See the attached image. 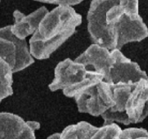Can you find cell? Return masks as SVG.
I'll use <instances>...</instances> for the list:
<instances>
[{"label": "cell", "instance_id": "1", "mask_svg": "<svg viewBox=\"0 0 148 139\" xmlns=\"http://www.w3.org/2000/svg\"><path fill=\"white\" fill-rule=\"evenodd\" d=\"M82 23V16L72 7L54 8L42 20L38 29L29 39V51L38 60L50 58Z\"/></svg>", "mask_w": 148, "mask_h": 139}, {"label": "cell", "instance_id": "2", "mask_svg": "<svg viewBox=\"0 0 148 139\" xmlns=\"http://www.w3.org/2000/svg\"><path fill=\"white\" fill-rule=\"evenodd\" d=\"M103 79L101 75L88 71L84 65L66 58L57 65L54 79L48 87L52 92L62 90L66 97L75 98L81 92Z\"/></svg>", "mask_w": 148, "mask_h": 139}, {"label": "cell", "instance_id": "3", "mask_svg": "<svg viewBox=\"0 0 148 139\" xmlns=\"http://www.w3.org/2000/svg\"><path fill=\"white\" fill-rule=\"evenodd\" d=\"M120 0H92L88 12V30L92 43L112 51L117 48L114 32L107 26L106 13Z\"/></svg>", "mask_w": 148, "mask_h": 139}, {"label": "cell", "instance_id": "4", "mask_svg": "<svg viewBox=\"0 0 148 139\" xmlns=\"http://www.w3.org/2000/svg\"><path fill=\"white\" fill-rule=\"evenodd\" d=\"M0 58L9 64L13 73L34 62L25 39L16 38L11 31V25L0 28Z\"/></svg>", "mask_w": 148, "mask_h": 139}, {"label": "cell", "instance_id": "5", "mask_svg": "<svg viewBox=\"0 0 148 139\" xmlns=\"http://www.w3.org/2000/svg\"><path fill=\"white\" fill-rule=\"evenodd\" d=\"M75 99L79 112L101 116L115 105L112 84L102 80L81 92Z\"/></svg>", "mask_w": 148, "mask_h": 139}, {"label": "cell", "instance_id": "6", "mask_svg": "<svg viewBox=\"0 0 148 139\" xmlns=\"http://www.w3.org/2000/svg\"><path fill=\"white\" fill-rule=\"evenodd\" d=\"M112 65L110 68L108 83L135 84L143 79H148L146 71H143L137 62L126 58L119 49L110 51Z\"/></svg>", "mask_w": 148, "mask_h": 139}, {"label": "cell", "instance_id": "7", "mask_svg": "<svg viewBox=\"0 0 148 139\" xmlns=\"http://www.w3.org/2000/svg\"><path fill=\"white\" fill-rule=\"evenodd\" d=\"M75 61L84 65L88 71L101 75L104 77L103 80L107 82L113 62L109 49L92 43Z\"/></svg>", "mask_w": 148, "mask_h": 139}, {"label": "cell", "instance_id": "8", "mask_svg": "<svg viewBox=\"0 0 148 139\" xmlns=\"http://www.w3.org/2000/svg\"><path fill=\"white\" fill-rule=\"evenodd\" d=\"M113 29L117 41L116 49L119 50L127 43L140 42L148 36L147 27L141 16L134 21L124 14L114 25Z\"/></svg>", "mask_w": 148, "mask_h": 139}, {"label": "cell", "instance_id": "9", "mask_svg": "<svg viewBox=\"0 0 148 139\" xmlns=\"http://www.w3.org/2000/svg\"><path fill=\"white\" fill-rule=\"evenodd\" d=\"M130 124L143 122L148 116V79L135 83L125 106Z\"/></svg>", "mask_w": 148, "mask_h": 139}, {"label": "cell", "instance_id": "10", "mask_svg": "<svg viewBox=\"0 0 148 139\" xmlns=\"http://www.w3.org/2000/svg\"><path fill=\"white\" fill-rule=\"evenodd\" d=\"M0 139H36L34 132L29 129L19 115L0 112Z\"/></svg>", "mask_w": 148, "mask_h": 139}, {"label": "cell", "instance_id": "11", "mask_svg": "<svg viewBox=\"0 0 148 139\" xmlns=\"http://www.w3.org/2000/svg\"><path fill=\"white\" fill-rule=\"evenodd\" d=\"M48 12L46 7H41L34 12L25 16L18 10L13 12L15 23L11 25V31L16 38L25 40L26 37L34 34L38 29L40 22L43 17L48 14Z\"/></svg>", "mask_w": 148, "mask_h": 139}, {"label": "cell", "instance_id": "12", "mask_svg": "<svg viewBox=\"0 0 148 139\" xmlns=\"http://www.w3.org/2000/svg\"><path fill=\"white\" fill-rule=\"evenodd\" d=\"M98 128L88 122L81 121L65 128L60 134V139H88Z\"/></svg>", "mask_w": 148, "mask_h": 139}, {"label": "cell", "instance_id": "13", "mask_svg": "<svg viewBox=\"0 0 148 139\" xmlns=\"http://www.w3.org/2000/svg\"><path fill=\"white\" fill-rule=\"evenodd\" d=\"M134 84H122V83L116 84H112L113 99L115 101V105L109 110L110 111L125 114V106H126L127 100L134 88Z\"/></svg>", "mask_w": 148, "mask_h": 139}, {"label": "cell", "instance_id": "14", "mask_svg": "<svg viewBox=\"0 0 148 139\" xmlns=\"http://www.w3.org/2000/svg\"><path fill=\"white\" fill-rule=\"evenodd\" d=\"M12 74L9 64L0 58V102L13 93Z\"/></svg>", "mask_w": 148, "mask_h": 139}, {"label": "cell", "instance_id": "15", "mask_svg": "<svg viewBox=\"0 0 148 139\" xmlns=\"http://www.w3.org/2000/svg\"><path fill=\"white\" fill-rule=\"evenodd\" d=\"M121 130L116 124L102 125L88 139H115L119 137Z\"/></svg>", "mask_w": 148, "mask_h": 139}, {"label": "cell", "instance_id": "16", "mask_svg": "<svg viewBox=\"0 0 148 139\" xmlns=\"http://www.w3.org/2000/svg\"><path fill=\"white\" fill-rule=\"evenodd\" d=\"M118 139H148V131L140 128H129L121 130Z\"/></svg>", "mask_w": 148, "mask_h": 139}, {"label": "cell", "instance_id": "17", "mask_svg": "<svg viewBox=\"0 0 148 139\" xmlns=\"http://www.w3.org/2000/svg\"><path fill=\"white\" fill-rule=\"evenodd\" d=\"M119 4L123 7L124 14L132 20H137L140 17L138 13V0H120Z\"/></svg>", "mask_w": 148, "mask_h": 139}, {"label": "cell", "instance_id": "18", "mask_svg": "<svg viewBox=\"0 0 148 139\" xmlns=\"http://www.w3.org/2000/svg\"><path fill=\"white\" fill-rule=\"evenodd\" d=\"M37 2L43 3H50V4L58 5L59 7H72L79 4L84 0H34Z\"/></svg>", "mask_w": 148, "mask_h": 139}, {"label": "cell", "instance_id": "19", "mask_svg": "<svg viewBox=\"0 0 148 139\" xmlns=\"http://www.w3.org/2000/svg\"><path fill=\"white\" fill-rule=\"evenodd\" d=\"M26 124L28 125V127H29L30 129L34 131V132H35L36 130L39 129V128H40V124L37 122V121H32V120H29V121H26Z\"/></svg>", "mask_w": 148, "mask_h": 139}, {"label": "cell", "instance_id": "20", "mask_svg": "<svg viewBox=\"0 0 148 139\" xmlns=\"http://www.w3.org/2000/svg\"><path fill=\"white\" fill-rule=\"evenodd\" d=\"M60 134H61V133L53 134L50 135L47 139H60Z\"/></svg>", "mask_w": 148, "mask_h": 139}, {"label": "cell", "instance_id": "21", "mask_svg": "<svg viewBox=\"0 0 148 139\" xmlns=\"http://www.w3.org/2000/svg\"><path fill=\"white\" fill-rule=\"evenodd\" d=\"M115 139H118V138H115Z\"/></svg>", "mask_w": 148, "mask_h": 139}, {"label": "cell", "instance_id": "22", "mask_svg": "<svg viewBox=\"0 0 148 139\" xmlns=\"http://www.w3.org/2000/svg\"><path fill=\"white\" fill-rule=\"evenodd\" d=\"M0 1H1V0H0Z\"/></svg>", "mask_w": 148, "mask_h": 139}]
</instances>
